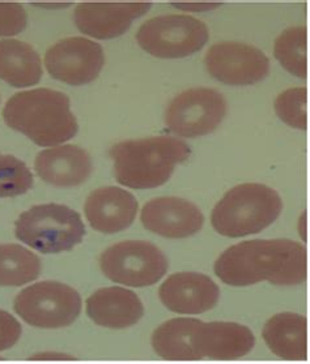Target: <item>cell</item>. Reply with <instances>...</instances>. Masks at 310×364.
<instances>
[{
	"label": "cell",
	"mask_w": 310,
	"mask_h": 364,
	"mask_svg": "<svg viewBox=\"0 0 310 364\" xmlns=\"http://www.w3.org/2000/svg\"><path fill=\"white\" fill-rule=\"evenodd\" d=\"M227 285L247 287L262 281L272 285H301L306 279L305 247L289 239H255L229 247L215 262Z\"/></svg>",
	"instance_id": "cell-1"
},
{
	"label": "cell",
	"mask_w": 310,
	"mask_h": 364,
	"mask_svg": "<svg viewBox=\"0 0 310 364\" xmlns=\"http://www.w3.org/2000/svg\"><path fill=\"white\" fill-rule=\"evenodd\" d=\"M3 119L9 128L38 146H56L79 131L68 95L48 87L20 92L9 98Z\"/></svg>",
	"instance_id": "cell-2"
},
{
	"label": "cell",
	"mask_w": 310,
	"mask_h": 364,
	"mask_svg": "<svg viewBox=\"0 0 310 364\" xmlns=\"http://www.w3.org/2000/svg\"><path fill=\"white\" fill-rule=\"evenodd\" d=\"M117 182L133 190L156 188L170 179L175 166L190 157V146L172 136L128 140L113 145Z\"/></svg>",
	"instance_id": "cell-3"
},
{
	"label": "cell",
	"mask_w": 310,
	"mask_h": 364,
	"mask_svg": "<svg viewBox=\"0 0 310 364\" xmlns=\"http://www.w3.org/2000/svg\"><path fill=\"white\" fill-rule=\"evenodd\" d=\"M281 210L283 200L277 191L259 183H245L228 191L216 204L211 223L223 237H247L267 229Z\"/></svg>",
	"instance_id": "cell-4"
},
{
	"label": "cell",
	"mask_w": 310,
	"mask_h": 364,
	"mask_svg": "<svg viewBox=\"0 0 310 364\" xmlns=\"http://www.w3.org/2000/svg\"><path fill=\"white\" fill-rule=\"evenodd\" d=\"M15 235L41 254L71 251L86 235L80 214L62 204H41L20 214Z\"/></svg>",
	"instance_id": "cell-5"
},
{
	"label": "cell",
	"mask_w": 310,
	"mask_h": 364,
	"mask_svg": "<svg viewBox=\"0 0 310 364\" xmlns=\"http://www.w3.org/2000/svg\"><path fill=\"white\" fill-rule=\"evenodd\" d=\"M83 307L80 294L56 281H43L17 294L14 309L26 324L40 329H61L70 326L79 317Z\"/></svg>",
	"instance_id": "cell-6"
},
{
	"label": "cell",
	"mask_w": 310,
	"mask_h": 364,
	"mask_svg": "<svg viewBox=\"0 0 310 364\" xmlns=\"http://www.w3.org/2000/svg\"><path fill=\"white\" fill-rule=\"evenodd\" d=\"M210 40L207 25L187 15H162L145 21L136 33L139 46L161 59L186 58Z\"/></svg>",
	"instance_id": "cell-7"
},
{
	"label": "cell",
	"mask_w": 310,
	"mask_h": 364,
	"mask_svg": "<svg viewBox=\"0 0 310 364\" xmlns=\"http://www.w3.org/2000/svg\"><path fill=\"white\" fill-rule=\"evenodd\" d=\"M167 256L151 242L126 240L105 250L100 267L105 277L130 287L157 284L167 274Z\"/></svg>",
	"instance_id": "cell-8"
},
{
	"label": "cell",
	"mask_w": 310,
	"mask_h": 364,
	"mask_svg": "<svg viewBox=\"0 0 310 364\" xmlns=\"http://www.w3.org/2000/svg\"><path fill=\"white\" fill-rule=\"evenodd\" d=\"M227 114V101L215 89L194 87L177 95L165 111L167 127L181 137L212 134Z\"/></svg>",
	"instance_id": "cell-9"
},
{
	"label": "cell",
	"mask_w": 310,
	"mask_h": 364,
	"mask_svg": "<svg viewBox=\"0 0 310 364\" xmlns=\"http://www.w3.org/2000/svg\"><path fill=\"white\" fill-rule=\"evenodd\" d=\"M207 71L232 87L254 85L270 73V60L259 48L241 42H220L207 51Z\"/></svg>",
	"instance_id": "cell-10"
},
{
	"label": "cell",
	"mask_w": 310,
	"mask_h": 364,
	"mask_svg": "<svg viewBox=\"0 0 310 364\" xmlns=\"http://www.w3.org/2000/svg\"><path fill=\"white\" fill-rule=\"evenodd\" d=\"M103 48L84 37L59 41L45 55V67L50 76L72 87L95 81L103 71Z\"/></svg>",
	"instance_id": "cell-11"
},
{
	"label": "cell",
	"mask_w": 310,
	"mask_h": 364,
	"mask_svg": "<svg viewBox=\"0 0 310 364\" xmlns=\"http://www.w3.org/2000/svg\"><path fill=\"white\" fill-rule=\"evenodd\" d=\"M151 3H81L73 12L80 32L95 40H113L128 32L133 21L151 9Z\"/></svg>",
	"instance_id": "cell-12"
},
{
	"label": "cell",
	"mask_w": 310,
	"mask_h": 364,
	"mask_svg": "<svg viewBox=\"0 0 310 364\" xmlns=\"http://www.w3.org/2000/svg\"><path fill=\"white\" fill-rule=\"evenodd\" d=\"M140 220L144 229L170 239L192 237L205 223L198 206L181 198H153L143 206Z\"/></svg>",
	"instance_id": "cell-13"
},
{
	"label": "cell",
	"mask_w": 310,
	"mask_h": 364,
	"mask_svg": "<svg viewBox=\"0 0 310 364\" xmlns=\"http://www.w3.org/2000/svg\"><path fill=\"white\" fill-rule=\"evenodd\" d=\"M159 296L169 311L199 315L215 309L220 289L211 278L195 272L175 273L160 286Z\"/></svg>",
	"instance_id": "cell-14"
},
{
	"label": "cell",
	"mask_w": 310,
	"mask_h": 364,
	"mask_svg": "<svg viewBox=\"0 0 310 364\" xmlns=\"http://www.w3.org/2000/svg\"><path fill=\"white\" fill-rule=\"evenodd\" d=\"M138 201L120 187H103L88 196L84 212L91 228L103 234L128 229L138 214Z\"/></svg>",
	"instance_id": "cell-15"
},
{
	"label": "cell",
	"mask_w": 310,
	"mask_h": 364,
	"mask_svg": "<svg viewBox=\"0 0 310 364\" xmlns=\"http://www.w3.org/2000/svg\"><path fill=\"white\" fill-rule=\"evenodd\" d=\"M34 170L43 182L56 187H78L87 182L93 171L87 151L76 145H62L41 151Z\"/></svg>",
	"instance_id": "cell-16"
},
{
	"label": "cell",
	"mask_w": 310,
	"mask_h": 364,
	"mask_svg": "<svg viewBox=\"0 0 310 364\" xmlns=\"http://www.w3.org/2000/svg\"><path fill=\"white\" fill-rule=\"evenodd\" d=\"M205 323L198 318H172L160 325L152 336L155 353L170 362H195L202 360Z\"/></svg>",
	"instance_id": "cell-17"
},
{
	"label": "cell",
	"mask_w": 310,
	"mask_h": 364,
	"mask_svg": "<svg viewBox=\"0 0 310 364\" xmlns=\"http://www.w3.org/2000/svg\"><path fill=\"white\" fill-rule=\"evenodd\" d=\"M87 314L95 324L109 329H128L143 317V303L134 291L123 287H105L87 301Z\"/></svg>",
	"instance_id": "cell-18"
},
{
	"label": "cell",
	"mask_w": 310,
	"mask_h": 364,
	"mask_svg": "<svg viewBox=\"0 0 310 364\" xmlns=\"http://www.w3.org/2000/svg\"><path fill=\"white\" fill-rule=\"evenodd\" d=\"M262 337L271 351L284 360L308 359V323L302 315L283 312L271 317L263 328Z\"/></svg>",
	"instance_id": "cell-19"
},
{
	"label": "cell",
	"mask_w": 310,
	"mask_h": 364,
	"mask_svg": "<svg viewBox=\"0 0 310 364\" xmlns=\"http://www.w3.org/2000/svg\"><path fill=\"white\" fill-rule=\"evenodd\" d=\"M255 346L253 332L237 323H205L202 351L205 358L215 360H236L247 355Z\"/></svg>",
	"instance_id": "cell-20"
},
{
	"label": "cell",
	"mask_w": 310,
	"mask_h": 364,
	"mask_svg": "<svg viewBox=\"0 0 310 364\" xmlns=\"http://www.w3.org/2000/svg\"><path fill=\"white\" fill-rule=\"evenodd\" d=\"M42 63L34 48L19 40L0 41V79L11 87H29L42 79Z\"/></svg>",
	"instance_id": "cell-21"
},
{
	"label": "cell",
	"mask_w": 310,
	"mask_h": 364,
	"mask_svg": "<svg viewBox=\"0 0 310 364\" xmlns=\"http://www.w3.org/2000/svg\"><path fill=\"white\" fill-rule=\"evenodd\" d=\"M41 259L19 245H0V286L17 287L40 277Z\"/></svg>",
	"instance_id": "cell-22"
},
{
	"label": "cell",
	"mask_w": 310,
	"mask_h": 364,
	"mask_svg": "<svg viewBox=\"0 0 310 364\" xmlns=\"http://www.w3.org/2000/svg\"><path fill=\"white\" fill-rule=\"evenodd\" d=\"M306 40V29L304 26H294L281 33L274 46V55L279 63L289 73L302 80L308 76Z\"/></svg>",
	"instance_id": "cell-23"
},
{
	"label": "cell",
	"mask_w": 310,
	"mask_h": 364,
	"mask_svg": "<svg viewBox=\"0 0 310 364\" xmlns=\"http://www.w3.org/2000/svg\"><path fill=\"white\" fill-rule=\"evenodd\" d=\"M33 187V175L21 159L0 154V198L24 195Z\"/></svg>",
	"instance_id": "cell-24"
},
{
	"label": "cell",
	"mask_w": 310,
	"mask_h": 364,
	"mask_svg": "<svg viewBox=\"0 0 310 364\" xmlns=\"http://www.w3.org/2000/svg\"><path fill=\"white\" fill-rule=\"evenodd\" d=\"M306 98L308 93L305 87L288 89L281 95H279L278 98L275 100V111L279 118L289 127L305 131L308 127Z\"/></svg>",
	"instance_id": "cell-25"
},
{
	"label": "cell",
	"mask_w": 310,
	"mask_h": 364,
	"mask_svg": "<svg viewBox=\"0 0 310 364\" xmlns=\"http://www.w3.org/2000/svg\"><path fill=\"white\" fill-rule=\"evenodd\" d=\"M28 15L16 3H0V37H12L24 32Z\"/></svg>",
	"instance_id": "cell-26"
},
{
	"label": "cell",
	"mask_w": 310,
	"mask_h": 364,
	"mask_svg": "<svg viewBox=\"0 0 310 364\" xmlns=\"http://www.w3.org/2000/svg\"><path fill=\"white\" fill-rule=\"evenodd\" d=\"M23 333L21 324L7 311L0 309V351L15 346Z\"/></svg>",
	"instance_id": "cell-27"
},
{
	"label": "cell",
	"mask_w": 310,
	"mask_h": 364,
	"mask_svg": "<svg viewBox=\"0 0 310 364\" xmlns=\"http://www.w3.org/2000/svg\"><path fill=\"white\" fill-rule=\"evenodd\" d=\"M175 9L189 11V12H205L222 6L220 3H173Z\"/></svg>",
	"instance_id": "cell-28"
},
{
	"label": "cell",
	"mask_w": 310,
	"mask_h": 364,
	"mask_svg": "<svg viewBox=\"0 0 310 364\" xmlns=\"http://www.w3.org/2000/svg\"><path fill=\"white\" fill-rule=\"evenodd\" d=\"M31 359H73L72 356L64 355V354H51V353H46V354H37V355L32 356Z\"/></svg>",
	"instance_id": "cell-29"
}]
</instances>
